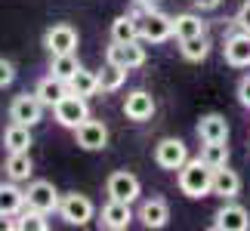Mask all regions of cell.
Segmentation results:
<instances>
[{
    "label": "cell",
    "instance_id": "obj_1",
    "mask_svg": "<svg viewBox=\"0 0 250 231\" xmlns=\"http://www.w3.org/2000/svg\"><path fill=\"white\" fill-rule=\"evenodd\" d=\"M176 182L179 191L186 197H207L210 188H213V167H207L201 157H188L182 167L176 170Z\"/></svg>",
    "mask_w": 250,
    "mask_h": 231
},
{
    "label": "cell",
    "instance_id": "obj_2",
    "mask_svg": "<svg viewBox=\"0 0 250 231\" xmlns=\"http://www.w3.org/2000/svg\"><path fill=\"white\" fill-rule=\"evenodd\" d=\"M139 37L142 40H151V43H164L173 37V19L158 13V9H146L139 16Z\"/></svg>",
    "mask_w": 250,
    "mask_h": 231
},
{
    "label": "cell",
    "instance_id": "obj_3",
    "mask_svg": "<svg viewBox=\"0 0 250 231\" xmlns=\"http://www.w3.org/2000/svg\"><path fill=\"white\" fill-rule=\"evenodd\" d=\"M53 114H56V123H59V127L74 130V127H81V123L90 117V108H86V99H83V96L68 93V96H65V99L53 108Z\"/></svg>",
    "mask_w": 250,
    "mask_h": 231
},
{
    "label": "cell",
    "instance_id": "obj_4",
    "mask_svg": "<svg viewBox=\"0 0 250 231\" xmlns=\"http://www.w3.org/2000/svg\"><path fill=\"white\" fill-rule=\"evenodd\" d=\"M105 62L133 71V68H139V65H146V50L139 46V40H127V43L111 40V46L105 50Z\"/></svg>",
    "mask_w": 250,
    "mask_h": 231
},
{
    "label": "cell",
    "instance_id": "obj_5",
    "mask_svg": "<svg viewBox=\"0 0 250 231\" xmlns=\"http://www.w3.org/2000/svg\"><path fill=\"white\" fill-rule=\"evenodd\" d=\"M93 200L86 194H78V191H71V194H65L59 200V216L65 219L68 225H86L93 219Z\"/></svg>",
    "mask_w": 250,
    "mask_h": 231
},
{
    "label": "cell",
    "instance_id": "obj_6",
    "mask_svg": "<svg viewBox=\"0 0 250 231\" xmlns=\"http://www.w3.org/2000/svg\"><path fill=\"white\" fill-rule=\"evenodd\" d=\"M43 108L46 105L37 99L34 93H22V96L13 99V105H9V120L25 123V127H34V123L43 120Z\"/></svg>",
    "mask_w": 250,
    "mask_h": 231
},
{
    "label": "cell",
    "instance_id": "obj_7",
    "mask_svg": "<svg viewBox=\"0 0 250 231\" xmlns=\"http://www.w3.org/2000/svg\"><path fill=\"white\" fill-rule=\"evenodd\" d=\"M59 200L62 197H59V191H56V185L46 182V179H37L25 188V207H34V210H41V213L59 210Z\"/></svg>",
    "mask_w": 250,
    "mask_h": 231
},
{
    "label": "cell",
    "instance_id": "obj_8",
    "mask_svg": "<svg viewBox=\"0 0 250 231\" xmlns=\"http://www.w3.org/2000/svg\"><path fill=\"white\" fill-rule=\"evenodd\" d=\"M105 191H108V197L111 200H124V204H133V200L139 197V179L133 176V173L127 170H118V173H111L108 176V185H105Z\"/></svg>",
    "mask_w": 250,
    "mask_h": 231
},
{
    "label": "cell",
    "instance_id": "obj_9",
    "mask_svg": "<svg viewBox=\"0 0 250 231\" xmlns=\"http://www.w3.org/2000/svg\"><path fill=\"white\" fill-rule=\"evenodd\" d=\"M188 160V148L182 139H161L155 145V163L161 170H179Z\"/></svg>",
    "mask_w": 250,
    "mask_h": 231
},
{
    "label": "cell",
    "instance_id": "obj_10",
    "mask_svg": "<svg viewBox=\"0 0 250 231\" xmlns=\"http://www.w3.org/2000/svg\"><path fill=\"white\" fill-rule=\"evenodd\" d=\"M74 139H78V145L83 151H102L105 145H108V127L86 117L81 127H74Z\"/></svg>",
    "mask_w": 250,
    "mask_h": 231
},
{
    "label": "cell",
    "instance_id": "obj_11",
    "mask_svg": "<svg viewBox=\"0 0 250 231\" xmlns=\"http://www.w3.org/2000/svg\"><path fill=\"white\" fill-rule=\"evenodd\" d=\"M213 228H219V231H247V228H250V213H247L241 204L226 200V204L216 210Z\"/></svg>",
    "mask_w": 250,
    "mask_h": 231
},
{
    "label": "cell",
    "instance_id": "obj_12",
    "mask_svg": "<svg viewBox=\"0 0 250 231\" xmlns=\"http://www.w3.org/2000/svg\"><path fill=\"white\" fill-rule=\"evenodd\" d=\"M43 46H46L53 56L74 53V50H78V31H74L71 25H53L50 31L43 34Z\"/></svg>",
    "mask_w": 250,
    "mask_h": 231
},
{
    "label": "cell",
    "instance_id": "obj_13",
    "mask_svg": "<svg viewBox=\"0 0 250 231\" xmlns=\"http://www.w3.org/2000/svg\"><path fill=\"white\" fill-rule=\"evenodd\" d=\"M155 99L146 93V90H133L127 99H124V114H127L130 120H136V123H146L155 117Z\"/></svg>",
    "mask_w": 250,
    "mask_h": 231
},
{
    "label": "cell",
    "instance_id": "obj_14",
    "mask_svg": "<svg viewBox=\"0 0 250 231\" xmlns=\"http://www.w3.org/2000/svg\"><path fill=\"white\" fill-rule=\"evenodd\" d=\"M223 56H226V62L232 65V68H250V34L238 31L232 37H226Z\"/></svg>",
    "mask_w": 250,
    "mask_h": 231
},
{
    "label": "cell",
    "instance_id": "obj_15",
    "mask_svg": "<svg viewBox=\"0 0 250 231\" xmlns=\"http://www.w3.org/2000/svg\"><path fill=\"white\" fill-rule=\"evenodd\" d=\"M99 222H102V228L124 231V228H130V222H133V210H130V204H124V200H108V204L102 207Z\"/></svg>",
    "mask_w": 250,
    "mask_h": 231
},
{
    "label": "cell",
    "instance_id": "obj_16",
    "mask_svg": "<svg viewBox=\"0 0 250 231\" xmlns=\"http://www.w3.org/2000/svg\"><path fill=\"white\" fill-rule=\"evenodd\" d=\"M238 191H241V176L235 170H229V163L213 170V188H210V194H216L223 200H235Z\"/></svg>",
    "mask_w": 250,
    "mask_h": 231
},
{
    "label": "cell",
    "instance_id": "obj_17",
    "mask_svg": "<svg viewBox=\"0 0 250 231\" xmlns=\"http://www.w3.org/2000/svg\"><path fill=\"white\" fill-rule=\"evenodd\" d=\"M68 93H71L68 90V80H62V77H56V74L43 77V80L37 83V90H34V96L46 105V108H56V105H59Z\"/></svg>",
    "mask_w": 250,
    "mask_h": 231
},
{
    "label": "cell",
    "instance_id": "obj_18",
    "mask_svg": "<svg viewBox=\"0 0 250 231\" xmlns=\"http://www.w3.org/2000/svg\"><path fill=\"white\" fill-rule=\"evenodd\" d=\"M139 219H142V225H146V228H164V225L170 222V207H167V200H161V197L146 200V204L139 207Z\"/></svg>",
    "mask_w": 250,
    "mask_h": 231
},
{
    "label": "cell",
    "instance_id": "obj_19",
    "mask_svg": "<svg viewBox=\"0 0 250 231\" xmlns=\"http://www.w3.org/2000/svg\"><path fill=\"white\" fill-rule=\"evenodd\" d=\"M198 136L201 142H223L229 139V120L223 114H204L198 120Z\"/></svg>",
    "mask_w": 250,
    "mask_h": 231
},
{
    "label": "cell",
    "instance_id": "obj_20",
    "mask_svg": "<svg viewBox=\"0 0 250 231\" xmlns=\"http://www.w3.org/2000/svg\"><path fill=\"white\" fill-rule=\"evenodd\" d=\"M195 34H207V22L198 13H182L173 19V37L176 40H186V37H195Z\"/></svg>",
    "mask_w": 250,
    "mask_h": 231
},
{
    "label": "cell",
    "instance_id": "obj_21",
    "mask_svg": "<svg viewBox=\"0 0 250 231\" xmlns=\"http://www.w3.org/2000/svg\"><path fill=\"white\" fill-rule=\"evenodd\" d=\"M31 173H34L31 154H28V151H9V157H6V176L9 179H13V182H25V179H31Z\"/></svg>",
    "mask_w": 250,
    "mask_h": 231
},
{
    "label": "cell",
    "instance_id": "obj_22",
    "mask_svg": "<svg viewBox=\"0 0 250 231\" xmlns=\"http://www.w3.org/2000/svg\"><path fill=\"white\" fill-rule=\"evenodd\" d=\"M3 145L6 151H28L34 145V139H31V127H25V123H9L6 133H3Z\"/></svg>",
    "mask_w": 250,
    "mask_h": 231
},
{
    "label": "cell",
    "instance_id": "obj_23",
    "mask_svg": "<svg viewBox=\"0 0 250 231\" xmlns=\"http://www.w3.org/2000/svg\"><path fill=\"white\" fill-rule=\"evenodd\" d=\"M68 90L74 93V96H96L99 93V74L96 71H86V68H78L74 71V77L68 80Z\"/></svg>",
    "mask_w": 250,
    "mask_h": 231
},
{
    "label": "cell",
    "instance_id": "obj_24",
    "mask_svg": "<svg viewBox=\"0 0 250 231\" xmlns=\"http://www.w3.org/2000/svg\"><path fill=\"white\" fill-rule=\"evenodd\" d=\"M22 210H25V191L16 188L13 182H9V185H0V213L19 216Z\"/></svg>",
    "mask_w": 250,
    "mask_h": 231
},
{
    "label": "cell",
    "instance_id": "obj_25",
    "mask_svg": "<svg viewBox=\"0 0 250 231\" xmlns=\"http://www.w3.org/2000/svg\"><path fill=\"white\" fill-rule=\"evenodd\" d=\"M179 53H182V59H188V62L207 59V53H210V37H207V34L186 37V40H179Z\"/></svg>",
    "mask_w": 250,
    "mask_h": 231
},
{
    "label": "cell",
    "instance_id": "obj_26",
    "mask_svg": "<svg viewBox=\"0 0 250 231\" xmlns=\"http://www.w3.org/2000/svg\"><path fill=\"white\" fill-rule=\"evenodd\" d=\"M111 40H139V19L136 16H118L111 22Z\"/></svg>",
    "mask_w": 250,
    "mask_h": 231
},
{
    "label": "cell",
    "instance_id": "obj_27",
    "mask_svg": "<svg viewBox=\"0 0 250 231\" xmlns=\"http://www.w3.org/2000/svg\"><path fill=\"white\" fill-rule=\"evenodd\" d=\"M124 80H127V68L105 62V68L99 71V90L102 93H118L121 86H124Z\"/></svg>",
    "mask_w": 250,
    "mask_h": 231
},
{
    "label": "cell",
    "instance_id": "obj_28",
    "mask_svg": "<svg viewBox=\"0 0 250 231\" xmlns=\"http://www.w3.org/2000/svg\"><path fill=\"white\" fill-rule=\"evenodd\" d=\"M201 160H204L207 167H213V170L226 167V163H229V145H226V139L223 142H204V145H201Z\"/></svg>",
    "mask_w": 250,
    "mask_h": 231
},
{
    "label": "cell",
    "instance_id": "obj_29",
    "mask_svg": "<svg viewBox=\"0 0 250 231\" xmlns=\"http://www.w3.org/2000/svg\"><path fill=\"white\" fill-rule=\"evenodd\" d=\"M78 68H81V62H78V56H74V53L53 56V65H50V71H53L56 77H62V80H71Z\"/></svg>",
    "mask_w": 250,
    "mask_h": 231
},
{
    "label": "cell",
    "instance_id": "obj_30",
    "mask_svg": "<svg viewBox=\"0 0 250 231\" xmlns=\"http://www.w3.org/2000/svg\"><path fill=\"white\" fill-rule=\"evenodd\" d=\"M19 228L22 231H46L50 225H46V213H41V210L34 207H25L22 213H19Z\"/></svg>",
    "mask_w": 250,
    "mask_h": 231
},
{
    "label": "cell",
    "instance_id": "obj_31",
    "mask_svg": "<svg viewBox=\"0 0 250 231\" xmlns=\"http://www.w3.org/2000/svg\"><path fill=\"white\" fill-rule=\"evenodd\" d=\"M235 25H238V31H247L250 34V0L241 3V9H238V16H235Z\"/></svg>",
    "mask_w": 250,
    "mask_h": 231
},
{
    "label": "cell",
    "instance_id": "obj_32",
    "mask_svg": "<svg viewBox=\"0 0 250 231\" xmlns=\"http://www.w3.org/2000/svg\"><path fill=\"white\" fill-rule=\"evenodd\" d=\"M13 80H16V68H13V62L0 59V90H3V86H9Z\"/></svg>",
    "mask_w": 250,
    "mask_h": 231
},
{
    "label": "cell",
    "instance_id": "obj_33",
    "mask_svg": "<svg viewBox=\"0 0 250 231\" xmlns=\"http://www.w3.org/2000/svg\"><path fill=\"white\" fill-rule=\"evenodd\" d=\"M238 102L250 108V77H241V83H238Z\"/></svg>",
    "mask_w": 250,
    "mask_h": 231
},
{
    "label": "cell",
    "instance_id": "obj_34",
    "mask_svg": "<svg viewBox=\"0 0 250 231\" xmlns=\"http://www.w3.org/2000/svg\"><path fill=\"white\" fill-rule=\"evenodd\" d=\"M13 228H19V219L6 216V213H0V231H13Z\"/></svg>",
    "mask_w": 250,
    "mask_h": 231
},
{
    "label": "cell",
    "instance_id": "obj_35",
    "mask_svg": "<svg viewBox=\"0 0 250 231\" xmlns=\"http://www.w3.org/2000/svg\"><path fill=\"white\" fill-rule=\"evenodd\" d=\"M195 3H198V9H216L223 0H195Z\"/></svg>",
    "mask_w": 250,
    "mask_h": 231
},
{
    "label": "cell",
    "instance_id": "obj_36",
    "mask_svg": "<svg viewBox=\"0 0 250 231\" xmlns=\"http://www.w3.org/2000/svg\"><path fill=\"white\" fill-rule=\"evenodd\" d=\"M133 3H146V0H133Z\"/></svg>",
    "mask_w": 250,
    "mask_h": 231
}]
</instances>
